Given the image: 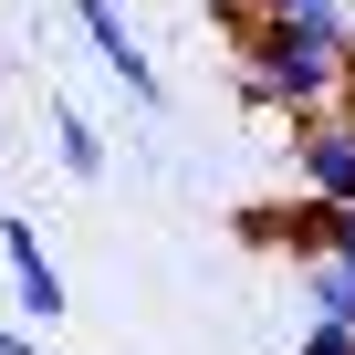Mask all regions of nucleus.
Wrapping results in <instances>:
<instances>
[{
	"mask_svg": "<svg viewBox=\"0 0 355 355\" xmlns=\"http://www.w3.org/2000/svg\"><path fill=\"white\" fill-rule=\"evenodd\" d=\"M293 272H303V303L313 313L355 324V251H324V261H293Z\"/></svg>",
	"mask_w": 355,
	"mask_h": 355,
	"instance_id": "6",
	"label": "nucleus"
},
{
	"mask_svg": "<svg viewBox=\"0 0 355 355\" xmlns=\"http://www.w3.org/2000/svg\"><path fill=\"white\" fill-rule=\"evenodd\" d=\"M293 355H355V324H334V313H303Z\"/></svg>",
	"mask_w": 355,
	"mask_h": 355,
	"instance_id": "9",
	"label": "nucleus"
},
{
	"mask_svg": "<svg viewBox=\"0 0 355 355\" xmlns=\"http://www.w3.org/2000/svg\"><path fill=\"white\" fill-rule=\"evenodd\" d=\"M53 157H63L73 178H105V136H94L84 105H53Z\"/></svg>",
	"mask_w": 355,
	"mask_h": 355,
	"instance_id": "7",
	"label": "nucleus"
},
{
	"mask_svg": "<svg viewBox=\"0 0 355 355\" xmlns=\"http://www.w3.org/2000/svg\"><path fill=\"white\" fill-rule=\"evenodd\" d=\"M334 220H345V199H251L241 209V241L251 251H282V261H324L334 251Z\"/></svg>",
	"mask_w": 355,
	"mask_h": 355,
	"instance_id": "3",
	"label": "nucleus"
},
{
	"mask_svg": "<svg viewBox=\"0 0 355 355\" xmlns=\"http://www.w3.org/2000/svg\"><path fill=\"white\" fill-rule=\"evenodd\" d=\"M0 355H42V345H32V334H21V324H0Z\"/></svg>",
	"mask_w": 355,
	"mask_h": 355,
	"instance_id": "10",
	"label": "nucleus"
},
{
	"mask_svg": "<svg viewBox=\"0 0 355 355\" xmlns=\"http://www.w3.org/2000/svg\"><path fill=\"white\" fill-rule=\"evenodd\" d=\"M261 21H293V32H355V11L345 0H251Z\"/></svg>",
	"mask_w": 355,
	"mask_h": 355,
	"instance_id": "8",
	"label": "nucleus"
},
{
	"mask_svg": "<svg viewBox=\"0 0 355 355\" xmlns=\"http://www.w3.org/2000/svg\"><path fill=\"white\" fill-rule=\"evenodd\" d=\"M73 21H84V42H94V63L136 94V105H167V84H157V63H146V42H136V21L115 11V0H73Z\"/></svg>",
	"mask_w": 355,
	"mask_h": 355,
	"instance_id": "4",
	"label": "nucleus"
},
{
	"mask_svg": "<svg viewBox=\"0 0 355 355\" xmlns=\"http://www.w3.org/2000/svg\"><path fill=\"white\" fill-rule=\"evenodd\" d=\"M0 261H11V293H21L32 334H42V324H63V272H53V251H42V230H32V220H0Z\"/></svg>",
	"mask_w": 355,
	"mask_h": 355,
	"instance_id": "5",
	"label": "nucleus"
},
{
	"mask_svg": "<svg viewBox=\"0 0 355 355\" xmlns=\"http://www.w3.org/2000/svg\"><path fill=\"white\" fill-rule=\"evenodd\" d=\"M230 53H241V94L272 105L282 125L355 94V32H293V21H261V11H251V21L230 32Z\"/></svg>",
	"mask_w": 355,
	"mask_h": 355,
	"instance_id": "1",
	"label": "nucleus"
},
{
	"mask_svg": "<svg viewBox=\"0 0 355 355\" xmlns=\"http://www.w3.org/2000/svg\"><path fill=\"white\" fill-rule=\"evenodd\" d=\"M282 136H293V178H303V189L355 209V94L324 105V115H293Z\"/></svg>",
	"mask_w": 355,
	"mask_h": 355,
	"instance_id": "2",
	"label": "nucleus"
}]
</instances>
